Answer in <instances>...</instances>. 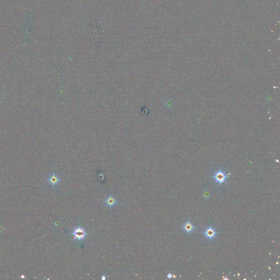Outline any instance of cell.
<instances>
[{"instance_id": "obj_5", "label": "cell", "mask_w": 280, "mask_h": 280, "mask_svg": "<svg viewBox=\"0 0 280 280\" xmlns=\"http://www.w3.org/2000/svg\"><path fill=\"white\" fill-rule=\"evenodd\" d=\"M48 181L53 186H56L60 182V179L56 174L53 173L52 175L49 176V177L48 179Z\"/></svg>"}, {"instance_id": "obj_2", "label": "cell", "mask_w": 280, "mask_h": 280, "mask_svg": "<svg viewBox=\"0 0 280 280\" xmlns=\"http://www.w3.org/2000/svg\"><path fill=\"white\" fill-rule=\"evenodd\" d=\"M228 177V176L226 175L225 173L221 170L218 171L213 176V179H215L217 183H219L220 184L225 182Z\"/></svg>"}, {"instance_id": "obj_7", "label": "cell", "mask_w": 280, "mask_h": 280, "mask_svg": "<svg viewBox=\"0 0 280 280\" xmlns=\"http://www.w3.org/2000/svg\"><path fill=\"white\" fill-rule=\"evenodd\" d=\"M167 277H168V279H171V278L172 277V274H168V276H167Z\"/></svg>"}, {"instance_id": "obj_6", "label": "cell", "mask_w": 280, "mask_h": 280, "mask_svg": "<svg viewBox=\"0 0 280 280\" xmlns=\"http://www.w3.org/2000/svg\"><path fill=\"white\" fill-rule=\"evenodd\" d=\"M194 229H195V227L193 224L189 221H187L183 224V230L186 232L188 234H190L191 232H194Z\"/></svg>"}, {"instance_id": "obj_3", "label": "cell", "mask_w": 280, "mask_h": 280, "mask_svg": "<svg viewBox=\"0 0 280 280\" xmlns=\"http://www.w3.org/2000/svg\"><path fill=\"white\" fill-rule=\"evenodd\" d=\"M204 234L207 238H208L209 240H212L216 236L218 232L214 230V228L210 227L206 229L205 230L204 232Z\"/></svg>"}, {"instance_id": "obj_4", "label": "cell", "mask_w": 280, "mask_h": 280, "mask_svg": "<svg viewBox=\"0 0 280 280\" xmlns=\"http://www.w3.org/2000/svg\"><path fill=\"white\" fill-rule=\"evenodd\" d=\"M105 202L106 206L110 208H112L116 206L118 204V202L116 200V198L111 195H108V197L106 198Z\"/></svg>"}, {"instance_id": "obj_8", "label": "cell", "mask_w": 280, "mask_h": 280, "mask_svg": "<svg viewBox=\"0 0 280 280\" xmlns=\"http://www.w3.org/2000/svg\"><path fill=\"white\" fill-rule=\"evenodd\" d=\"M105 279H106V277H105V275H103V276H102V280H105Z\"/></svg>"}, {"instance_id": "obj_1", "label": "cell", "mask_w": 280, "mask_h": 280, "mask_svg": "<svg viewBox=\"0 0 280 280\" xmlns=\"http://www.w3.org/2000/svg\"><path fill=\"white\" fill-rule=\"evenodd\" d=\"M72 234L74 235V239L82 241L85 240L87 233L84 229L81 228V227H77L73 229Z\"/></svg>"}]
</instances>
